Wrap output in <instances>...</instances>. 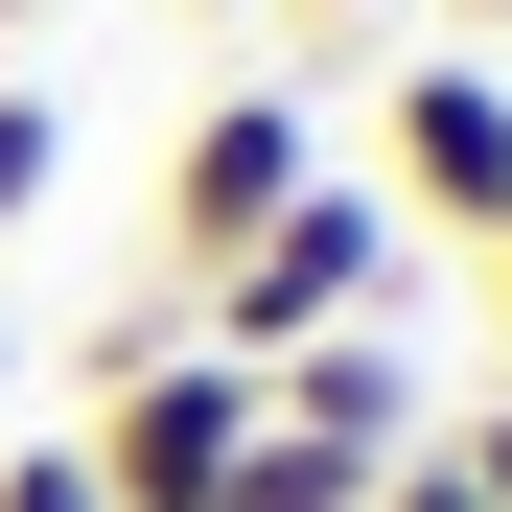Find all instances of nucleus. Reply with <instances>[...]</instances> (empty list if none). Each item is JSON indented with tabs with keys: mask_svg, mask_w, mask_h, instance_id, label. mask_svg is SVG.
I'll use <instances>...</instances> for the list:
<instances>
[{
	"mask_svg": "<svg viewBox=\"0 0 512 512\" xmlns=\"http://www.w3.org/2000/svg\"><path fill=\"white\" fill-rule=\"evenodd\" d=\"M466 24H512V0H466Z\"/></svg>",
	"mask_w": 512,
	"mask_h": 512,
	"instance_id": "ddd939ff",
	"label": "nucleus"
},
{
	"mask_svg": "<svg viewBox=\"0 0 512 512\" xmlns=\"http://www.w3.org/2000/svg\"><path fill=\"white\" fill-rule=\"evenodd\" d=\"M0 24H24V0H0Z\"/></svg>",
	"mask_w": 512,
	"mask_h": 512,
	"instance_id": "4468645a",
	"label": "nucleus"
},
{
	"mask_svg": "<svg viewBox=\"0 0 512 512\" xmlns=\"http://www.w3.org/2000/svg\"><path fill=\"white\" fill-rule=\"evenodd\" d=\"M373 512H489V489H466V443H419V466H373Z\"/></svg>",
	"mask_w": 512,
	"mask_h": 512,
	"instance_id": "1a4fd4ad",
	"label": "nucleus"
},
{
	"mask_svg": "<svg viewBox=\"0 0 512 512\" xmlns=\"http://www.w3.org/2000/svg\"><path fill=\"white\" fill-rule=\"evenodd\" d=\"M396 187H350V163H326V187L256 233V256H210L187 280V350H233V373H280V350H326V326H396Z\"/></svg>",
	"mask_w": 512,
	"mask_h": 512,
	"instance_id": "f257e3e1",
	"label": "nucleus"
},
{
	"mask_svg": "<svg viewBox=\"0 0 512 512\" xmlns=\"http://www.w3.org/2000/svg\"><path fill=\"white\" fill-rule=\"evenodd\" d=\"M210 24H256V0H210Z\"/></svg>",
	"mask_w": 512,
	"mask_h": 512,
	"instance_id": "f8f14e48",
	"label": "nucleus"
},
{
	"mask_svg": "<svg viewBox=\"0 0 512 512\" xmlns=\"http://www.w3.org/2000/svg\"><path fill=\"white\" fill-rule=\"evenodd\" d=\"M0 512H117V489H94V443L47 419V443H0Z\"/></svg>",
	"mask_w": 512,
	"mask_h": 512,
	"instance_id": "0eeeda50",
	"label": "nucleus"
},
{
	"mask_svg": "<svg viewBox=\"0 0 512 512\" xmlns=\"http://www.w3.org/2000/svg\"><path fill=\"white\" fill-rule=\"evenodd\" d=\"M256 419H303L326 466H419L443 443V373H419V326H326V350L256 373Z\"/></svg>",
	"mask_w": 512,
	"mask_h": 512,
	"instance_id": "39448f33",
	"label": "nucleus"
},
{
	"mask_svg": "<svg viewBox=\"0 0 512 512\" xmlns=\"http://www.w3.org/2000/svg\"><path fill=\"white\" fill-rule=\"evenodd\" d=\"M303 187H326V117H303V94H210L187 140H163V303H187L210 256H256Z\"/></svg>",
	"mask_w": 512,
	"mask_h": 512,
	"instance_id": "7ed1b4c3",
	"label": "nucleus"
},
{
	"mask_svg": "<svg viewBox=\"0 0 512 512\" xmlns=\"http://www.w3.org/2000/svg\"><path fill=\"white\" fill-rule=\"evenodd\" d=\"M303 24H373V0H303Z\"/></svg>",
	"mask_w": 512,
	"mask_h": 512,
	"instance_id": "9d476101",
	"label": "nucleus"
},
{
	"mask_svg": "<svg viewBox=\"0 0 512 512\" xmlns=\"http://www.w3.org/2000/svg\"><path fill=\"white\" fill-rule=\"evenodd\" d=\"M489 303H512V233H489Z\"/></svg>",
	"mask_w": 512,
	"mask_h": 512,
	"instance_id": "9b49d317",
	"label": "nucleus"
},
{
	"mask_svg": "<svg viewBox=\"0 0 512 512\" xmlns=\"http://www.w3.org/2000/svg\"><path fill=\"white\" fill-rule=\"evenodd\" d=\"M47 140H70L47 94H0V233H24V210H47Z\"/></svg>",
	"mask_w": 512,
	"mask_h": 512,
	"instance_id": "6e6552de",
	"label": "nucleus"
},
{
	"mask_svg": "<svg viewBox=\"0 0 512 512\" xmlns=\"http://www.w3.org/2000/svg\"><path fill=\"white\" fill-rule=\"evenodd\" d=\"M373 140H396V163H373V187H396V233H466V256L512 233V70H489V47H419Z\"/></svg>",
	"mask_w": 512,
	"mask_h": 512,
	"instance_id": "20e7f679",
	"label": "nucleus"
},
{
	"mask_svg": "<svg viewBox=\"0 0 512 512\" xmlns=\"http://www.w3.org/2000/svg\"><path fill=\"white\" fill-rule=\"evenodd\" d=\"M210 512H373V466H326L303 419H256V443H233V489H210Z\"/></svg>",
	"mask_w": 512,
	"mask_h": 512,
	"instance_id": "423d86ee",
	"label": "nucleus"
},
{
	"mask_svg": "<svg viewBox=\"0 0 512 512\" xmlns=\"http://www.w3.org/2000/svg\"><path fill=\"white\" fill-rule=\"evenodd\" d=\"M70 443H94V489H117V512H210V489H233V443H256V373L163 326L140 373H94V396H70Z\"/></svg>",
	"mask_w": 512,
	"mask_h": 512,
	"instance_id": "f03ea898",
	"label": "nucleus"
}]
</instances>
